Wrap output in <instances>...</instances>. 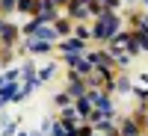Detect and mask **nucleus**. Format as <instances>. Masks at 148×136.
I'll return each mask as SVG.
<instances>
[{"label":"nucleus","instance_id":"1","mask_svg":"<svg viewBox=\"0 0 148 136\" xmlns=\"http://www.w3.org/2000/svg\"><path fill=\"white\" fill-rule=\"evenodd\" d=\"M101 21H98V27H95V39H113V36L119 33V18L116 15H110V12H101L98 15Z\"/></svg>","mask_w":148,"mask_h":136},{"label":"nucleus","instance_id":"2","mask_svg":"<svg viewBox=\"0 0 148 136\" xmlns=\"http://www.w3.org/2000/svg\"><path fill=\"white\" fill-rule=\"evenodd\" d=\"M68 95H74V98H83L86 95V86L80 83V74L77 71H71V89H68Z\"/></svg>","mask_w":148,"mask_h":136},{"label":"nucleus","instance_id":"3","mask_svg":"<svg viewBox=\"0 0 148 136\" xmlns=\"http://www.w3.org/2000/svg\"><path fill=\"white\" fill-rule=\"evenodd\" d=\"M95 101H98V113H101V115L113 113V101H110L107 95H95Z\"/></svg>","mask_w":148,"mask_h":136},{"label":"nucleus","instance_id":"4","mask_svg":"<svg viewBox=\"0 0 148 136\" xmlns=\"http://www.w3.org/2000/svg\"><path fill=\"white\" fill-rule=\"evenodd\" d=\"M51 51V42H45V39H33L30 42V53H47Z\"/></svg>","mask_w":148,"mask_h":136},{"label":"nucleus","instance_id":"5","mask_svg":"<svg viewBox=\"0 0 148 136\" xmlns=\"http://www.w3.org/2000/svg\"><path fill=\"white\" fill-rule=\"evenodd\" d=\"M121 136H139V124H136L133 118H127L125 127H121Z\"/></svg>","mask_w":148,"mask_h":136},{"label":"nucleus","instance_id":"6","mask_svg":"<svg viewBox=\"0 0 148 136\" xmlns=\"http://www.w3.org/2000/svg\"><path fill=\"white\" fill-rule=\"evenodd\" d=\"M15 36H18V30L9 27V24H3V36H0V39H3V44H12V42H15Z\"/></svg>","mask_w":148,"mask_h":136},{"label":"nucleus","instance_id":"7","mask_svg":"<svg viewBox=\"0 0 148 136\" xmlns=\"http://www.w3.org/2000/svg\"><path fill=\"white\" fill-rule=\"evenodd\" d=\"M77 113H80V115H89V113H92V104L86 101V95H83L80 101H77Z\"/></svg>","mask_w":148,"mask_h":136},{"label":"nucleus","instance_id":"8","mask_svg":"<svg viewBox=\"0 0 148 136\" xmlns=\"http://www.w3.org/2000/svg\"><path fill=\"white\" fill-rule=\"evenodd\" d=\"M80 47H83V39H77V42H65V44H62V51H65V53H77Z\"/></svg>","mask_w":148,"mask_h":136},{"label":"nucleus","instance_id":"9","mask_svg":"<svg viewBox=\"0 0 148 136\" xmlns=\"http://www.w3.org/2000/svg\"><path fill=\"white\" fill-rule=\"evenodd\" d=\"M36 6H39L36 0H18V9H21V12H33Z\"/></svg>","mask_w":148,"mask_h":136},{"label":"nucleus","instance_id":"10","mask_svg":"<svg viewBox=\"0 0 148 136\" xmlns=\"http://www.w3.org/2000/svg\"><path fill=\"white\" fill-rule=\"evenodd\" d=\"M71 15H74V18H83V15H86V9H83V0H80V3H71Z\"/></svg>","mask_w":148,"mask_h":136},{"label":"nucleus","instance_id":"11","mask_svg":"<svg viewBox=\"0 0 148 136\" xmlns=\"http://www.w3.org/2000/svg\"><path fill=\"white\" fill-rule=\"evenodd\" d=\"M15 6H18V0H0V9L3 12H12Z\"/></svg>","mask_w":148,"mask_h":136},{"label":"nucleus","instance_id":"12","mask_svg":"<svg viewBox=\"0 0 148 136\" xmlns=\"http://www.w3.org/2000/svg\"><path fill=\"white\" fill-rule=\"evenodd\" d=\"M56 104H59V107H68V104H71V95L59 92V95H56Z\"/></svg>","mask_w":148,"mask_h":136},{"label":"nucleus","instance_id":"13","mask_svg":"<svg viewBox=\"0 0 148 136\" xmlns=\"http://www.w3.org/2000/svg\"><path fill=\"white\" fill-rule=\"evenodd\" d=\"M56 33H59V36H68V33H71V27H68L65 21H56Z\"/></svg>","mask_w":148,"mask_h":136},{"label":"nucleus","instance_id":"14","mask_svg":"<svg viewBox=\"0 0 148 136\" xmlns=\"http://www.w3.org/2000/svg\"><path fill=\"white\" fill-rule=\"evenodd\" d=\"M51 74H53V65H47V68L39 74V80H42V83H45V80H51Z\"/></svg>","mask_w":148,"mask_h":136},{"label":"nucleus","instance_id":"15","mask_svg":"<svg viewBox=\"0 0 148 136\" xmlns=\"http://www.w3.org/2000/svg\"><path fill=\"white\" fill-rule=\"evenodd\" d=\"M77 36H80V39H89V36H92V33H89V30H86V27H77Z\"/></svg>","mask_w":148,"mask_h":136},{"label":"nucleus","instance_id":"16","mask_svg":"<svg viewBox=\"0 0 148 136\" xmlns=\"http://www.w3.org/2000/svg\"><path fill=\"white\" fill-rule=\"evenodd\" d=\"M116 3H119V0H107V6H116Z\"/></svg>","mask_w":148,"mask_h":136},{"label":"nucleus","instance_id":"17","mask_svg":"<svg viewBox=\"0 0 148 136\" xmlns=\"http://www.w3.org/2000/svg\"><path fill=\"white\" fill-rule=\"evenodd\" d=\"M0 36H3V24H0ZM0 42H3V39H0Z\"/></svg>","mask_w":148,"mask_h":136},{"label":"nucleus","instance_id":"18","mask_svg":"<svg viewBox=\"0 0 148 136\" xmlns=\"http://www.w3.org/2000/svg\"><path fill=\"white\" fill-rule=\"evenodd\" d=\"M145 127H148V115H145Z\"/></svg>","mask_w":148,"mask_h":136},{"label":"nucleus","instance_id":"19","mask_svg":"<svg viewBox=\"0 0 148 136\" xmlns=\"http://www.w3.org/2000/svg\"><path fill=\"white\" fill-rule=\"evenodd\" d=\"M36 136H39V133H36Z\"/></svg>","mask_w":148,"mask_h":136},{"label":"nucleus","instance_id":"20","mask_svg":"<svg viewBox=\"0 0 148 136\" xmlns=\"http://www.w3.org/2000/svg\"><path fill=\"white\" fill-rule=\"evenodd\" d=\"M145 3H148V0H145Z\"/></svg>","mask_w":148,"mask_h":136},{"label":"nucleus","instance_id":"21","mask_svg":"<svg viewBox=\"0 0 148 136\" xmlns=\"http://www.w3.org/2000/svg\"><path fill=\"white\" fill-rule=\"evenodd\" d=\"M71 136H74V133H71Z\"/></svg>","mask_w":148,"mask_h":136}]
</instances>
